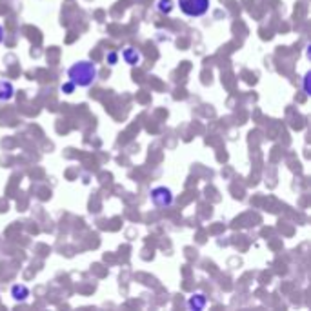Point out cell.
Returning a JSON list of instances; mask_svg holds the SVG:
<instances>
[{
  "instance_id": "6da1fadb",
  "label": "cell",
  "mask_w": 311,
  "mask_h": 311,
  "mask_svg": "<svg viewBox=\"0 0 311 311\" xmlns=\"http://www.w3.org/2000/svg\"><path fill=\"white\" fill-rule=\"evenodd\" d=\"M97 77H99V69L89 60L75 62L68 69V78L78 87H89L97 80Z\"/></svg>"
},
{
  "instance_id": "7a4b0ae2",
  "label": "cell",
  "mask_w": 311,
  "mask_h": 311,
  "mask_svg": "<svg viewBox=\"0 0 311 311\" xmlns=\"http://www.w3.org/2000/svg\"><path fill=\"white\" fill-rule=\"evenodd\" d=\"M209 0H178V8L188 17H204L209 9Z\"/></svg>"
},
{
  "instance_id": "3957f363",
  "label": "cell",
  "mask_w": 311,
  "mask_h": 311,
  "mask_svg": "<svg viewBox=\"0 0 311 311\" xmlns=\"http://www.w3.org/2000/svg\"><path fill=\"white\" fill-rule=\"evenodd\" d=\"M151 202L155 204L157 207H169L173 204V193L169 188L166 186H159L151 190Z\"/></svg>"
},
{
  "instance_id": "277c9868",
  "label": "cell",
  "mask_w": 311,
  "mask_h": 311,
  "mask_svg": "<svg viewBox=\"0 0 311 311\" xmlns=\"http://www.w3.org/2000/svg\"><path fill=\"white\" fill-rule=\"evenodd\" d=\"M122 58H124L126 64L138 66L140 64V60H142V53L137 51L135 48H126L124 51H122Z\"/></svg>"
},
{
  "instance_id": "5b68a950",
  "label": "cell",
  "mask_w": 311,
  "mask_h": 311,
  "mask_svg": "<svg viewBox=\"0 0 311 311\" xmlns=\"http://www.w3.org/2000/svg\"><path fill=\"white\" fill-rule=\"evenodd\" d=\"M11 297H13L15 302H26L27 297H29V290H27V286L24 284H17L11 288Z\"/></svg>"
},
{
  "instance_id": "8992f818",
  "label": "cell",
  "mask_w": 311,
  "mask_h": 311,
  "mask_svg": "<svg viewBox=\"0 0 311 311\" xmlns=\"http://www.w3.org/2000/svg\"><path fill=\"white\" fill-rule=\"evenodd\" d=\"M206 304H207V298H206V295H202V293H195L188 298V307H190V309H197V311L204 309Z\"/></svg>"
},
{
  "instance_id": "52a82bcc",
  "label": "cell",
  "mask_w": 311,
  "mask_h": 311,
  "mask_svg": "<svg viewBox=\"0 0 311 311\" xmlns=\"http://www.w3.org/2000/svg\"><path fill=\"white\" fill-rule=\"evenodd\" d=\"M15 95V87L8 80H0V102H8Z\"/></svg>"
},
{
  "instance_id": "ba28073f",
  "label": "cell",
  "mask_w": 311,
  "mask_h": 311,
  "mask_svg": "<svg viewBox=\"0 0 311 311\" xmlns=\"http://www.w3.org/2000/svg\"><path fill=\"white\" fill-rule=\"evenodd\" d=\"M173 8H175V6H173V0H159V2H157V9H159L162 15H169L173 11Z\"/></svg>"
},
{
  "instance_id": "9c48e42d",
  "label": "cell",
  "mask_w": 311,
  "mask_h": 311,
  "mask_svg": "<svg viewBox=\"0 0 311 311\" xmlns=\"http://www.w3.org/2000/svg\"><path fill=\"white\" fill-rule=\"evenodd\" d=\"M75 87H77V86H75L71 80H68V82H64L60 86V91H62V93H66V95H71V93L75 91Z\"/></svg>"
},
{
  "instance_id": "30bf717a",
  "label": "cell",
  "mask_w": 311,
  "mask_h": 311,
  "mask_svg": "<svg viewBox=\"0 0 311 311\" xmlns=\"http://www.w3.org/2000/svg\"><path fill=\"white\" fill-rule=\"evenodd\" d=\"M106 60H108L109 66H115L118 62V53L117 51H109L108 55H106Z\"/></svg>"
},
{
  "instance_id": "8fae6325",
  "label": "cell",
  "mask_w": 311,
  "mask_h": 311,
  "mask_svg": "<svg viewBox=\"0 0 311 311\" xmlns=\"http://www.w3.org/2000/svg\"><path fill=\"white\" fill-rule=\"evenodd\" d=\"M307 80H309V73H307L306 77H304V93H306V95H309V87H307Z\"/></svg>"
},
{
  "instance_id": "7c38bea8",
  "label": "cell",
  "mask_w": 311,
  "mask_h": 311,
  "mask_svg": "<svg viewBox=\"0 0 311 311\" xmlns=\"http://www.w3.org/2000/svg\"><path fill=\"white\" fill-rule=\"evenodd\" d=\"M2 39H4V27H2V24H0V42H2Z\"/></svg>"
}]
</instances>
